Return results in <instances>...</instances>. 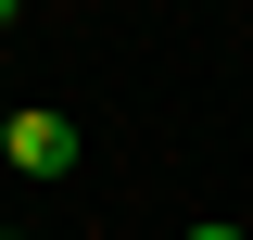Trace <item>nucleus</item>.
Wrapping results in <instances>:
<instances>
[{
    "instance_id": "4",
    "label": "nucleus",
    "mask_w": 253,
    "mask_h": 240,
    "mask_svg": "<svg viewBox=\"0 0 253 240\" xmlns=\"http://www.w3.org/2000/svg\"><path fill=\"white\" fill-rule=\"evenodd\" d=\"M0 26H13V0H0Z\"/></svg>"
},
{
    "instance_id": "2",
    "label": "nucleus",
    "mask_w": 253,
    "mask_h": 240,
    "mask_svg": "<svg viewBox=\"0 0 253 240\" xmlns=\"http://www.w3.org/2000/svg\"><path fill=\"white\" fill-rule=\"evenodd\" d=\"M190 240H253V228H190Z\"/></svg>"
},
{
    "instance_id": "3",
    "label": "nucleus",
    "mask_w": 253,
    "mask_h": 240,
    "mask_svg": "<svg viewBox=\"0 0 253 240\" xmlns=\"http://www.w3.org/2000/svg\"><path fill=\"white\" fill-rule=\"evenodd\" d=\"M0 139H13V101H0Z\"/></svg>"
},
{
    "instance_id": "1",
    "label": "nucleus",
    "mask_w": 253,
    "mask_h": 240,
    "mask_svg": "<svg viewBox=\"0 0 253 240\" xmlns=\"http://www.w3.org/2000/svg\"><path fill=\"white\" fill-rule=\"evenodd\" d=\"M0 164H13V177H76V114H51V101H13V139H0Z\"/></svg>"
}]
</instances>
